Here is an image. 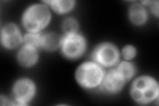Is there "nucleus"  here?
Listing matches in <instances>:
<instances>
[{
	"label": "nucleus",
	"instance_id": "nucleus-7",
	"mask_svg": "<svg viewBox=\"0 0 159 106\" xmlns=\"http://www.w3.org/2000/svg\"><path fill=\"white\" fill-rule=\"evenodd\" d=\"M127 82L117 69H112L104 75L99 88L107 94H116L123 90Z\"/></svg>",
	"mask_w": 159,
	"mask_h": 106
},
{
	"label": "nucleus",
	"instance_id": "nucleus-3",
	"mask_svg": "<svg viewBox=\"0 0 159 106\" xmlns=\"http://www.w3.org/2000/svg\"><path fill=\"white\" fill-rule=\"evenodd\" d=\"M103 70L95 62H85L78 67L76 71V80L82 87L92 90L99 87L104 77Z\"/></svg>",
	"mask_w": 159,
	"mask_h": 106
},
{
	"label": "nucleus",
	"instance_id": "nucleus-2",
	"mask_svg": "<svg viewBox=\"0 0 159 106\" xmlns=\"http://www.w3.org/2000/svg\"><path fill=\"white\" fill-rule=\"evenodd\" d=\"M51 19V13L46 5H32L24 12L21 21L23 26L30 33H39L45 28Z\"/></svg>",
	"mask_w": 159,
	"mask_h": 106
},
{
	"label": "nucleus",
	"instance_id": "nucleus-11",
	"mask_svg": "<svg viewBox=\"0 0 159 106\" xmlns=\"http://www.w3.org/2000/svg\"><path fill=\"white\" fill-rule=\"evenodd\" d=\"M62 38L55 33H48L42 35L41 47L52 52L61 47Z\"/></svg>",
	"mask_w": 159,
	"mask_h": 106
},
{
	"label": "nucleus",
	"instance_id": "nucleus-8",
	"mask_svg": "<svg viewBox=\"0 0 159 106\" xmlns=\"http://www.w3.org/2000/svg\"><path fill=\"white\" fill-rule=\"evenodd\" d=\"M1 42L3 46L8 49H13L21 44L22 42L21 33L16 25L8 23L2 28Z\"/></svg>",
	"mask_w": 159,
	"mask_h": 106
},
{
	"label": "nucleus",
	"instance_id": "nucleus-4",
	"mask_svg": "<svg viewBox=\"0 0 159 106\" xmlns=\"http://www.w3.org/2000/svg\"><path fill=\"white\" fill-rule=\"evenodd\" d=\"M64 57L68 59H77L81 57L86 48V39L82 35L74 33L66 34L62 38L61 47Z\"/></svg>",
	"mask_w": 159,
	"mask_h": 106
},
{
	"label": "nucleus",
	"instance_id": "nucleus-5",
	"mask_svg": "<svg viewBox=\"0 0 159 106\" xmlns=\"http://www.w3.org/2000/svg\"><path fill=\"white\" fill-rule=\"evenodd\" d=\"M120 54L115 44L111 43H103L94 48L92 54L93 62L102 67H112L116 65Z\"/></svg>",
	"mask_w": 159,
	"mask_h": 106
},
{
	"label": "nucleus",
	"instance_id": "nucleus-15",
	"mask_svg": "<svg viewBox=\"0 0 159 106\" xmlns=\"http://www.w3.org/2000/svg\"><path fill=\"white\" fill-rule=\"evenodd\" d=\"M78 28V21L72 17H68L62 23V29L65 34H71L76 33Z\"/></svg>",
	"mask_w": 159,
	"mask_h": 106
},
{
	"label": "nucleus",
	"instance_id": "nucleus-14",
	"mask_svg": "<svg viewBox=\"0 0 159 106\" xmlns=\"http://www.w3.org/2000/svg\"><path fill=\"white\" fill-rule=\"evenodd\" d=\"M42 35L39 33H30L29 32L24 37V44L32 46L36 48L41 47Z\"/></svg>",
	"mask_w": 159,
	"mask_h": 106
},
{
	"label": "nucleus",
	"instance_id": "nucleus-9",
	"mask_svg": "<svg viewBox=\"0 0 159 106\" xmlns=\"http://www.w3.org/2000/svg\"><path fill=\"white\" fill-rule=\"evenodd\" d=\"M19 63L24 67H31L38 60L37 48L25 44L20 48L17 55Z\"/></svg>",
	"mask_w": 159,
	"mask_h": 106
},
{
	"label": "nucleus",
	"instance_id": "nucleus-6",
	"mask_svg": "<svg viewBox=\"0 0 159 106\" xmlns=\"http://www.w3.org/2000/svg\"><path fill=\"white\" fill-rule=\"evenodd\" d=\"M36 94V85L31 80L21 78L15 83L13 95L17 104L23 105L30 102Z\"/></svg>",
	"mask_w": 159,
	"mask_h": 106
},
{
	"label": "nucleus",
	"instance_id": "nucleus-16",
	"mask_svg": "<svg viewBox=\"0 0 159 106\" xmlns=\"http://www.w3.org/2000/svg\"><path fill=\"white\" fill-rule=\"evenodd\" d=\"M137 54V50L133 45H126L122 49L123 57L126 60H130L135 58Z\"/></svg>",
	"mask_w": 159,
	"mask_h": 106
},
{
	"label": "nucleus",
	"instance_id": "nucleus-1",
	"mask_svg": "<svg viewBox=\"0 0 159 106\" xmlns=\"http://www.w3.org/2000/svg\"><path fill=\"white\" fill-rule=\"evenodd\" d=\"M159 87L157 80L150 76L143 75L134 80L131 88V95L135 102L148 104L158 97Z\"/></svg>",
	"mask_w": 159,
	"mask_h": 106
},
{
	"label": "nucleus",
	"instance_id": "nucleus-12",
	"mask_svg": "<svg viewBox=\"0 0 159 106\" xmlns=\"http://www.w3.org/2000/svg\"><path fill=\"white\" fill-rule=\"evenodd\" d=\"M54 12L58 14H64L69 12L73 9L75 2L72 0H53L45 2Z\"/></svg>",
	"mask_w": 159,
	"mask_h": 106
},
{
	"label": "nucleus",
	"instance_id": "nucleus-13",
	"mask_svg": "<svg viewBox=\"0 0 159 106\" xmlns=\"http://www.w3.org/2000/svg\"><path fill=\"white\" fill-rule=\"evenodd\" d=\"M116 69L127 81L131 80L136 72V68L135 65L130 62H128V60L119 64Z\"/></svg>",
	"mask_w": 159,
	"mask_h": 106
},
{
	"label": "nucleus",
	"instance_id": "nucleus-10",
	"mask_svg": "<svg viewBox=\"0 0 159 106\" xmlns=\"http://www.w3.org/2000/svg\"><path fill=\"white\" fill-rule=\"evenodd\" d=\"M129 16L131 21L135 25H142L147 20V10L143 5L134 3L129 8Z\"/></svg>",
	"mask_w": 159,
	"mask_h": 106
},
{
	"label": "nucleus",
	"instance_id": "nucleus-17",
	"mask_svg": "<svg viewBox=\"0 0 159 106\" xmlns=\"http://www.w3.org/2000/svg\"><path fill=\"white\" fill-rule=\"evenodd\" d=\"M145 3H148L149 7H150L151 11L157 17L158 16V2H145Z\"/></svg>",
	"mask_w": 159,
	"mask_h": 106
}]
</instances>
